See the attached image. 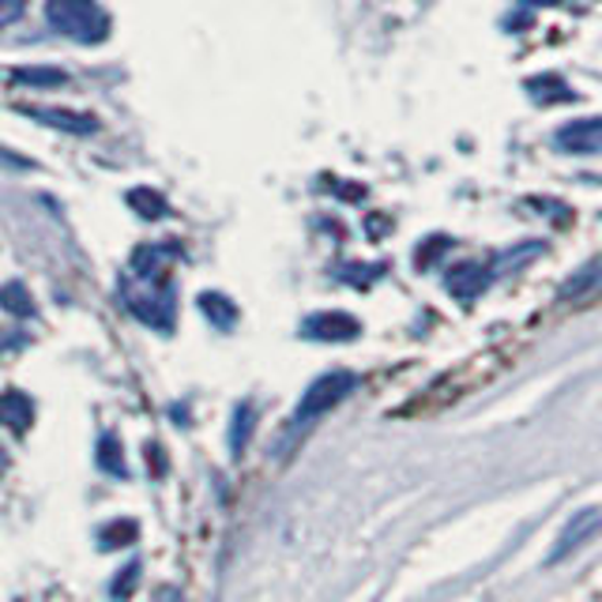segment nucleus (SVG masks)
I'll list each match as a JSON object with an SVG mask.
<instances>
[{
	"label": "nucleus",
	"instance_id": "f8f14e48",
	"mask_svg": "<svg viewBox=\"0 0 602 602\" xmlns=\"http://www.w3.org/2000/svg\"><path fill=\"white\" fill-rule=\"evenodd\" d=\"M253 430H256V411L253 404H238L230 414V452L233 456H245L249 441H253Z\"/></svg>",
	"mask_w": 602,
	"mask_h": 602
},
{
	"label": "nucleus",
	"instance_id": "ddd939ff",
	"mask_svg": "<svg viewBox=\"0 0 602 602\" xmlns=\"http://www.w3.org/2000/svg\"><path fill=\"white\" fill-rule=\"evenodd\" d=\"M15 83H27V87H64L69 83V72L49 69V64H23V69L12 72Z\"/></svg>",
	"mask_w": 602,
	"mask_h": 602
},
{
	"label": "nucleus",
	"instance_id": "9b49d317",
	"mask_svg": "<svg viewBox=\"0 0 602 602\" xmlns=\"http://www.w3.org/2000/svg\"><path fill=\"white\" fill-rule=\"evenodd\" d=\"M0 422L15 433L31 430V422H35V404H31L23 392H4V396H0Z\"/></svg>",
	"mask_w": 602,
	"mask_h": 602
},
{
	"label": "nucleus",
	"instance_id": "f03ea898",
	"mask_svg": "<svg viewBox=\"0 0 602 602\" xmlns=\"http://www.w3.org/2000/svg\"><path fill=\"white\" fill-rule=\"evenodd\" d=\"M124 305L155 332H173V282L162 275H129L121 282Z\"/></svg>",
	"mask_w": 602,
	"mask_h": 602
},
{
	"label": "nucleus",
	"instance_id": "9d476101",
	"mask_svg": "<svg viewBox=\"0 0 602 602\" xmlns=\"http://www.w3.org/2000/svg\"><path fill=\"white\" fill-rule=\"evenodd\" d=\"M196 309L207 316V321L215 324L219 332H230L233 324H238V305H233L230 298L219 294V290H204V294L196 298Z\"/></svg>",
	"mask_w": 602,
	"mask_h": 602
},
{
	"label": "nucleus",
	"instance_id": "aec40b11",
	"mask_svg": "<svg viewBox=\"0 0 602 602\" xmlns=\"http://www.w3.org/2000/svg\"><path fill=\"white\" fill-rule=\"evenodd\" d=\"M4 467H8V456H4V452H0V474H4Z\"/></svg>",
	"mask_w": 602,
	"mask_h": 602
},
{
	"label": "nucleus",
	"instance_id": "20e7f679",
	"mask_svg": "<svg viewBox=\"0 0 602 602\" xmlns=\"http://www.w3.org/2000/svg\"><path fill=\"white\" fill-rule=\"evenodd\" d=\"M602 531V508H580V513H573L568 516V523L557 531V539H554V546H550V554H546V568H554V565H562L568 554H576V550L583 546V542H591L595 534Z\"/></svg>",
	"mask_w": 602,
	"mask_h": 602
},
{
	"label": "nucleus",
	"instance_id": "f257e3e1",
	"mask_svg": "<svg viewBox=\"0 0 602 602\" xmlns=\"http://www.w3.org/2000/svg\"><path fill=\"white\" fill-rule=\"evenodd\" d=\"M354 388H358V376L350 373V370H336V373L316 376V381L305 388V396L298 399L294 414H290V425H287L290 445H294V437H301V433L313 430V425L321 422L324 414L336 411V407H339L342 399H347Z\"/></svg>",
	"mask_w": 602,
	"mask_h": 602
},
{
	"label": "nucleus",
	"instance_id": "1a4fd4ad",
	"mask_svg": "<svg viewBox=\"0 0 602 602\" xmlns=\"http://www.w3.org/2000/svg\"><path fill=\"white\" fill-rule=\"evenodd\" d=\"M486 287H490V272H482V264H456L448 272V290L463 301L482 294Z\"/></svg>",
	"mask_w": 602,
	"mask_h": 602
},
{
	"label": "nucleus",
	"instance_id": "f3484780",
	"mask_svg": "<svg viewBox=\"0 0 602 602\" xmlns=\"http://www.w3.org/2000/svg\"><path fill=\"white\" fill-rule=\"evenodd\" d=\"M140 573H144V565H140V562H129V565H124L121 573L113 576V583H110V599H113V602H129L132 588L140 583Z\"/></svg>",
	"mask_w": 602,
	"mask_h": 602
},
{
	"label": "nucleus",
	"instance_id": "4468645a",
	"mask_svg": "<svg viewBox=\"0 0 602 602\" xmlns=\"http://www.w3.org/2000/svg\"><path fill=\"white\" fill-rule=\"evenodd\" d=\"M140 539V523L136 520H113L98 531V546L103 550H121V546H132Z\"/></svg>",
	"mask_w": 602,
	"mask_h": 602
},
{
	"label": "nucleus",
	"instance_id": "2eb2a0df",
	"mask_svg": "<svg viewBox=\"0 0 602 602\" xmlns=\"http://www.w3.org/2000/svg\"><path fill=\"white\" fill-rule=\"evenodd\" d=\"M98 467H103V471H110L113 479H124V474H129V467H124V456H121V441H117V433H106V437L98 441Z\"/></svg>",
	"mask_w": 602,
	"mask_h": 602
},
{
	"label": "nucleus",
	"instance_id": "dca6fc26",
	"mask_svg": "<svg viewBox=\"0 0 602 602\" xmlns=\"http://www.w3.org/2000/svg\"><path fill=\"white\" fill-rule=\"evenodd\" d=\"M129 204H132V212H140V215H144V219H150V222L162 219V215L170 212V204H166V200L158 196L155 189H132V192H129Z\"/></svg>",
	"mask_w": 602,
	"mask_h": 602
},
{
	"label": "nucleus",
	"instance_id": "7ed1b4c3",
	"mask_svg": "<svg viewBox=\"0 0 602 602\" xmlns=\"http://www.w3.org/2000/svg\"><path fill=\"white\" fill-rule=\"evenodd\" d=\"M46 20L83 46H98L110 38V15L95 0H46Z\"/></svg>",
	"mask_w": 602,
	"mask_h": 602
},
{
	"label": "nucleus",
	"instance_id": "39448f33",
	"mask_svg": "<svg viewBox=\"0 0 602 602\" xmlns=\"http://www.w3.org/2000/svg\"><path fill=\"white\" fill-rule=\"evenodd\" d=\"M20 113H27L31 121L49 124L57 132H69V136H87V132H98V121L80 110H64V106H20Z\"/></svg>",
	"mask_w": 602,
	"mask_h": 602
},
{
	"label": "nucleus",
	"instance_id": "423d86ee",
	"mask_svg": "<svg viewBox=\"0 0 602 602\" xmlns=\"http://www.w3.org/2000/svg\"><path fill=\"white\" fill-rule=\"evenodd\" d=\"M362 332V324L350 313H313L305 324H301V336L316 339V342H347Z\"/></svg>",
	"mask_w": 602,
	"mask_h": 602
},
{
	"label": "nucleus",
	"instance_id": "0eeeda50",
	"mask_svg": "<svg viewBox=\"0 0 602 602\" xmlns=\"http://www.w3.org/2000/svg\"><path fill=\"white\" fill-rule=\"evenodd\" d=\"M557 147L576 150V155H595V150H602V117H583V121L562 124L557 129Z\"/></svg>",
	"mask_w": 602,
	"mask_h": 602
},
{
	"label": "nucleus",
	"instance_id": "a211bd4d",
	"mask_svg": "<svg viewBox=\"0 0 602 602\" xmlns=\"http://www.w3.org/2000/svg\"><path fill=\"white\" fill-rule=\"evenodd\" d=\"M0 305H4L12 316H35V301H31V294L23 287H15V282L0 290Z\"/></svg>",
	"mask_w": 602,
	"mask_h": 602
},
{
	"label": "nucleus",
	"instance_id": "6ab92c4d",
	"mask_svg": "<svg viewBox=\"0 0 602 602\" xmlns=\"http://www.w3.org/2000/svg\"><path fill=\"white\" fill-rule=\"evenodd\" d=\"M23 12H27V0H0V27L15 23Z\"/></svg>",
	"mask_w": 602,
	"mask_h": 602
},
{
	"label": "nucleus",
	"instance_id": "6e6552de",
	"mask_svg": "<svg viewBox=\"0 0 602 602\" xmlns=\"http://www.w3.org/2000/svg\"><path fill=\"white\" fill-rule=\"evenodd\" d=\"M595 290H602V253L595 256V261H588L580 267L576 275H568V279L562 282V301H580L588 294H595Z\"/></svg>",
	"mask_w": 602,
	"mask_h": 602
}]
</instances>
